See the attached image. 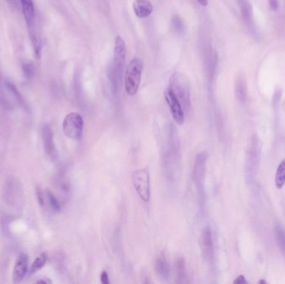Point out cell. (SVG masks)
Returning a JSON list of instances; mask_svg holds the SVG:
<instances>
[{
    "instance_id": "obj_1",
    "label": "cell",
    "mask_w": 285,
    "mask_h": 284,
    "mask_svg": "<svg viewBox=\"0 0 285 284\" xmlns=\"http://www.w3.org/2000/svg\"><path fill=\"white\" fill-rule=\"evenodd\" d=\"M144 62L139 58H134L127 66L124 74V88L127 94L133 96L138 92L140 84Z\"/></svg>"
},
{
    "instance_id": "obj_2",
    "label": "cell",
    "mask_w": 285,
    "mask_h": 284,
    "mask_svg": "<svg viewBox=\"0 0 285 284\" xmlns=\"http://www.w3.org/2000/svg\"><path fill=\"white\" fill-rule=\"evenodd\" d=\"M132 182L141 200L145 203L150 201L151 190H150V174L149 169L145 168L133 172L132 174Z\"/></svg>"
},
{
    "instance_id": "obj_3",
    "label": "cell",
    "mask_w": 285,
    "mask_h": 284,
    "mask_svg": "<svg viewBox=\"0 0 285 284\" xmlns=\"http://www.w3.org/2000/svg\"><path fill=\"white\" fill-rule=\"evenodd\" d=\"M170 88L178 100L188 109L190 106V92L187 77L182 73L176 72L171 76Z\"/></svg>"
},
{
    "instance_id": "obj_4",
    "label": "cell",
    "mask_w": 285,
    "mask_h": 284,
    "mask_svg": "<svg viewBox=\"0 0 285 284\" xmlns=\"http://www.w3.org/2000/svg\"><path fill=\"white\" fill-rule=\"evenodd\" d=\"M83 118L78 113H70L63 121V131L69 139L79 140L83 132Z\"/></svg>"
},
{
    "instance_id": "obj_5",
    "label": "cell",
    "mask_w": 285,
    "mask_h": 284,
    "mask_svg": "<svg viewBox=\"0 0 285 284\" xmlns=\"http://www.w3.org/2000/svg\"><path fill=\"white\" fill-rule=\"evenodd\" d=\"M164 98L170 109L174 120L177 124H184L185 118H184V112L182 108L181 103L178 100L175 92H173L170 88H166L164 91Z\"/></svg>"
},
{
    "instance_id": "obj_6",
    "label": "cell",
    "mask_w": 285,
    "mask_h": 284,
    "mask_svg": "<svg viewBox=\"0 0 285 284\" xmlns=\"http://www.w3.org/2000/svg\"><path fill=\"white\" fill-rule=\"evenodd\" d=\"M207 160V152H200V154L197 155L195 162L193 164V180L198 187V190H200V192H202L203 185H204L203 183H204L205 172H206Z\"/></svg>"
},
{
    "instance_id": "obj_7",
    "label": "cell",
    "mask_w": 285,
    "mask_h": 284,
    "mask_svg": "<svg viewBox=\"0 0 285 284\" xmlns=\"http://www.w3.org/2000/svg\"><path fill=\"white\" fill-rule=\"evenodd\" d=\"M200 246L202 250L203 256L206 260L211 262L214 259V249L213 235L210 227H205L201 234Z\"/></svg>"
},
{
    "instance_id": "obj_8",
    "label": "cell",
    "mask_w": 285,
    "mask_h": 284,
    "mask_svg": "<svg viewBox=\"0 0 285 284\" xmlns=\"http://www.w3.org/2000/svg\"><path fill=\"white\" fill-rule=\"evenodd\" d=\"M260 142L257 137L252 136L248 152V170L250 175H253L257 172L260 162Z\"/></svg>"
},
{
    "instance_id": "obj_9",
    "label": "cell",
    "mask_w": 285,
    "mask_h": 284,
    "mask_svg": "<svg viewBox=\"0 0 285 284\" xmlns=\"http://www.w3.org/2000/svg\"><path fill=\"white\" fill-rule=\"evenodd\" d=\"M28 257L27 254H22L17 259L14 264V272H13V282L14 283H19L23 281L28 272Z\"/></svg>"
},
{
    "instance_id": "obj_10",
    "label": "cell",
    "mask_w": 285,
    "mask_h": 284,
    "mask_svg": "<svg viewBox=\"0 0 285 284\" xmlns=\"http://www.w3.org/2000/svg\"><path fill=\"white\" fill-rule=\"evenodd\" d=\"M239 10L241 12L242 18L244 19V23H246L248 28L252 33L255 31V25L253 20V7L251 5L249 0H236Z\"/></svg>"
},
{
    "instance_id": "obj_11",
    "label": "cell",
    "mask_w": 285,
    "mask_h": 284,
    "mask_svg": "<svg viewBox=\"0 0 285 284\" xmlns=\"http://www.w3.org/2000/svg\"><path fill=\"white\" fill-rule=\"evenodd\" d=\"M43 140H44V150L47 154L52 159H57V149L53 141V133L48 126H44L43 129Z\"/></svg>"
},
{
    "instance_id": "obj_12",
    "label": "cell",
    "mask_w": 285,
    "mask_h": 284,
    "mask_svg": "<svg viewBox=\"0 0 285 284\" xmlns=\"http://www.w3.org/2000/svg\"><path fill=\"white\" fill-rule=\"evenodd\" d=\"M133 10L136 16L145 19L152 14L154 7L149 0H135L133 4Z\"/></svg>"
},
{
    "instance_id": "obj_13",
    "label": "cell",
    "mask_w": 285,
    "mask_h": 284,
    "mask_svg": "<svg viewBox=\"0 0 285 284\" xmlns=\"http://www.w3.org/2000/svg\"><path fill=\"white\" fill-rule=\"evenodd\" d=\"M127 48L126 44L124 39L120 36L115 38V49H113V62L119 65H124L126 58Z\"/></svg>"
},
{
    "instance_id": "obj_14",
    "label": "cell",
    "mask_w": 285,
    "mask_h": 284,
    "mask_svg": "<svg viewBox=\"0 0 285 284\" xmlns=\"http://www.w3.org/2000/svg\"><path fill=\"white\" fill-rule=\"evenodd\" d=\"M23 16L30 30H34V23H35V6L33 0H20Z\"/></svg>"
},
{
    "instance_id": "obj_15",
    "label": "cell",
    "mask_w": 285,
    "mask_h": 284,
    "mask_svg": "<svg viewBox=\"0 0 285 284\" xmlns=\"http://www.w3.org/2000/svg\"><path fill=\"white\" fill-rule=\"evenodd\" d=\"M154 268H155L157 274L159 275V277L161 279L165 280V281L168 279L170 271H169V266H168V263L165 257L163 255L158 257L155 260Z\"/></svg>"
},
{
    "instance_id": "obj_16",
    "label": "cell",
    "mask_w": 285,
    "mask_h": 284,
    "mask_svg": "<svg viewBox=\"0 0 285 284\" xmlns=\"http://www.w3.org/2000/svg\"><path fill=\"white\" fill-rule=\"evenodd\" d=\"M235 96L237 98L238 101L244 103L247 99V84L244 77H239L235 82Z\"/></svg>"
},
{
    "instance_id": "obj_17",
    "label": "cell",
    "mask_w": 285,
    "mask_h": 284,
    "mask_svg": "<svg viewBox=\"0 0 285 284\" xmlns=\"http://www.w3.org/2000/svg\"><path fill=\"white\" fill-rule=\"evenodd\" d=\"M274 236L278 248L285 256V229L280 224H276L274 227Z\"/></svg>"
},
{
    "instance_id": "obj_18",
    "label": "cell",
    "mask_w": 285,
    "mask_h": 284,
    "mask_svg": "<svg viewBox=\"0 0 285 284\" xmlns=\"http://www.w3.org/2000/svg\"><path fill=\"white\" fill-rule=\"evenodd\" d=\"M285 183V159L281 161L277 168L275 175V185L277 188L280 190Z\"/></svg>"
},
{
    "instance_id": "obj_19",
    "label": "cell",
    "mask_w": 285,
    "mask_h": 284,
    "mask_svg": "<svg viewBox=\"0 0 285 284\" xmlns=\"http://www.w3.org/2000/svg\"><path fill=\"white\" fill-rule=\"evenodd\" d=\"M175 268H176V273L178 276V282L180 283H185L188 282L187 281V272L186 268L184 265V261L183 259H179L175 264Z\"/></svg>"
},
{
    "instance_id": "obj_20",
    "label": "cell",
    "mask_w": 285,
    "mask_h": 284,
    "mask_svg": "<svg viewBox=\"0 0 285 284\" xmlns=\"http://www.w3.org/2000/svg\"><path fill=\"white\" fill-rule=\"evenodd\" d=\"M47 259H48V256H47V254H44V253H43V254H40L39 256H38L37 258L35 259V261L33 263L31 267H30V274L37 273L38 271L44 268V265L46 264Z\"/></svg>"
},
{
    "instance_id": "obj_21",
    "label": "cell",
    "mask_w": 285,
    "mask_h": 284,
    "mask_svg": "<svg viewBox=\"0 0 285 284\" xmlns=\"http://www.w3.org/2000/svg\"><path fill=\"white\" fill-rule=\"evenodd\" d=\"M47 198H48V203H49L51 208L56 213H60V211H61V205H60V203L58 201L55 196L53 195V193H51L49 190L47 191Z\"/></svg>"
},
{
    "instance_id": "obj_22",
    "label": "cell",
    "mask_w": 285,
    "mask_h": 284,
    "mask_svg": "<svg viewBox=\"0 0 285 284\" xmlns=\"http://www.w3.org/2000/svg\"><path fill=\"white\" fill-rule=\"evenodd\" d=\"M172 27L176 33L181 34V33L184 32V23H183V20L180 16L175 15L173 17Z\"/></svg>"
},
{
    "instance_id": "obj_23",
    "label": "cell",
    "mask_w": 285,
    "mask_h": 284,
    "mask_svg": "<svg viewBox=\"0 0 285 284\" xmlns=\"http://www.w3.org/2000/svg\"><path fill=\"white\" fill-rule=\"evenodd\" d=\"M23 71H24L25 76L28 78H31L34 75V67L31 65L26 64L23 65Z\"/></svg>"
},
{
    "instance_id": "obj_24",
    "label": "cell",
    "mask_w": 285,
    "mask_h": 284,
    "mask_svg": "<svg viewBox=\"0 0 285 284\" xmlns=\"http://www.w3.org/2000/svg\"><path fill=\"white\" fill-rule=\"evenodd\" d=\"M100 281L102 283L108 284L109 283V278H108V273H106L105 271H103L101 274H100Z\"/></svg>"
},
{
    "instance_id": "obj_25",
    "label": "cell",
    "mask_w": 285,
    "mask_h": 284,
    "mask_svg": "<svg viewBox=\"0 0 285 284\" xmlns=\"http://www.w3.org/2000/svg\"><path fill=\"white\" fill-rule=\"evenodd\" d=\"M269 7L272 10H278V7H279V4H278V0H269Z\"/></svg>"
},
{
    "instance_id": "obj_26",
    "label": "cell",
    "mask_w": 285,
    "mask_h": 284,
    "mask_svg": "<svg viewBox=\"0 0 285 284\" xmlns=\"http://www.w3.org/2000/svg\"><path fill=\"white\" fill-rule=\"evenodd\" d=\"M234 283L235 284H245L247 283L246 279H245V277L244 276H239V277L236 278V279L234 281Z\"/></svg>"
},
{
    "instance_id": "obj_27",
    "label": "cell",
    "mask_w": 285,
    "mask_h": 284,
    "mask_svg": "<svg viewBox=\"0 0 285 284\" xmlns=\"http://www.w3.org/2000/svg\"><path fill=\"white\" fill-rule=\"evenodd\" d=\"M37 196L38 199H39V203H40L41 205H44V198H43V195H42L40 190H38Z\"/></svg>"
},
{
    "instance_id": "obj_28",
    "label": "cell",
    "mask_w": 285,
    "mask_h": 284,
    "mask_svg": "<svg viewBox=\"0 0 285 284\" xmlns=\"http://www.w3.org/2000/svg\"><path fill=\"white\" fill-rule=\"evenodd\" d=\"M197 2L203 7H206L209 5V0H197Z\"/></svg>"
},
{
    "instance_id": "obj_29",
    "label": "cell",
    "mask_w": 285,
    "mask_h": 284,
    "mask_svg": "<svg viewBox=\"0 0 285 284\" xmlns=\"http://www.w3.org/2000/svg\"><path fill=\"white\" fill-rule=\"evenodd\" d=\"M38 283H51L50 280L40 279L38 281Z\"/></svg>"
}]
</instances>
